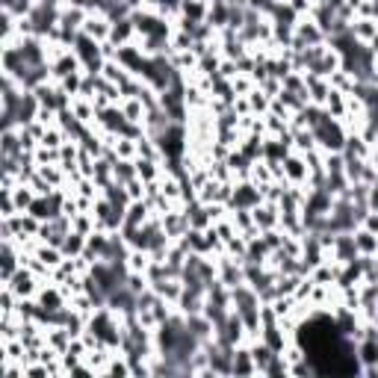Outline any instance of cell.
I'll use <instances>...</instances> for the list:
<instances>
[{"label": "cell", "instance_id": "cell-1", "mask_svg": "<svg viewBox=\"0 0 378 378\" xmlns=\"http://www.w3.org/2000/svg\"><path fill=\"white\" fill-rule=\"evenodd\" d=\"M313 130V136H316V148H320L322 154H331V151H343V145H346V136H349V130L343 127V122L340 118H322L316 127H310Z\"/></svg>", "mask_w": 378, "mask_h": 378}, {"label": "cell", "instance_id": "cell-2", "mask_svg": "<svg viewBox=\"0 0 378 378\" xmlns=\"http://www.w3.org/2000/svg\"><path fill=\"white\" fill-rule=\"evenodd\" d=\"M313 45H325V33L320 30V24H316L310 15H302L298 24L293 27L290 51H305V48H313Z\"/></svg>", "mask_w": 378, "mask_h": 378}, {"label": "cell", "instance_id": "cell-3", "mask_svg": "<svg viewBox=\"0 0 378 378\" xmlns=\"http://www.w3.org/2000/svg\"><path fill=\"white\" fill-rule=\"evenodd\" d=\"M257 204H263V189L257 187L251 177L246 181H233V195H231V210H254Z\"/></svg>", "mask_w": 378, "mask_h": 378}, {"label": "cell", "instance_id": "cell-4", "mask_svg": "<svg viewBox=\"0 0 378 378\" xmlns=\"http://www.w3.org/2000/svg\"><path fill=\"white\" fill-rule=\"evenodd\" d=\"M0 287H9L18 298H36V293L42 290V278H38L33 269H27V266H21L15 275H12V281H6V284H0Z\"/></svg>", "mask_w": 378, "mask_h": 378}, {"label": "cell", "instance_id": "cell-5", "mask_svg": "<svg viewBox=\"0 0 378 378\" xmlns=\"http://www.w3.org/2000/svg\"><path fill=\"white\" fill-rule=\"evenodd\" d=\"M284 181L290 187H308V160H305V154L290 151L284 157Z\"/></svg>", "mask_w": 378, "mask_h": 378}, {"label": "cell", "instance_id": "cell-6", "mask_svg": "<svg viewBox=\"0 0 378 378\" xmlns=\"http://www.w3.org/2000/svg\"><path fill=\"white\" fill-rule=\"evenodd\" d=\"M361 257V251H357L355 246V231L352 233H334V246H331V254L328 261H337V263H352Z\"/></svg>", "mask_w": 378, "mask_h": 378}, {"label": "cell", "instance_id": "cell-7", "mask_svg": "<svg viewBox=\"0 0 378 378\" xmlns=\"http://www.w3.org/2000/svg\"><path fill=\"white\" fill-rule=\"evenodd\" d=\"M21 261H24V254L18 251L15 243H0V284L12 281V275L21 269Z\"/></svg>", "mask_w": 378, "mask_h": 378}, {"label": "cell", "instance_id": "cell-8", "mask_svg": "<svg viewBox=\"0 0 378 378\" xmlns=\"http://www.w3.org/2000/svg\"><path fill=\"white\" fill-rule=\"evenodd\" d=\"M95 125L101 127V130H107V133L122 136V133H125V127H127V115L122 112V107H118V104H110L107 110H101V112H98Z\"/></svg>", "mask_w": 378, "mask_h": 378}, {"label": "cell", "instance_id": "cell-9", "mask_svg": "<svg viewBox=\"0 0 378 378\" xmlns=\"http://www.w3.org/2000/svg\"><path fill=\"white\" fill-rule=\"evenodd\" d=\"M74 71H83V65H80V59H77V53L74 51H65V53H59L53 63H51V77H53V83H63L68 74H74Z\"/></svg>", "mask_w": 378, "mask_h": 378}, {"label": "cell", "instance_id": "cell-10", "mask_svg": "<svg viewBox=\"0 0 378 378\" xmlns=\"http://www.w3.org/2000/svg\"><path fill=\"white\" fill-rule=\"evenodd\" d=\"M80 33H86V36H92L95 42H107L110 38V33H112V21L107 15H101V12H89L86 15V21H83V30Z\"/></svg>", "mask_w": 378, "mask_h": 378}, {"label": "cell", "instance_id": "cell-11", "mask_svg": "<svg viewBox=\"0 0 378 378\" xmlns=\"http://www.w3.org/2000/svg\"><path fill=\"white\" fill-rule=\"evenodd\" d=\"M107 308L115 310L118 316H130V313H136V293H133L130 287H118L115 293H110Z\"/></svg>", "mask_w": 378, "mask_h": 378}, {"label": "cell", "instance_id": "cell-12", "mask_svg": "<svg viewBox=\"0 0 378 378\" xmlns=\"http://www.w3.org/2000/svg\"><path fill=\"white\" fill-rule=\"evenodd\" d=\"M251 216H254V225L261 228V231L281 228V210H278V204H272V201L257 204V207L251 210Z\"/></svg>", "mask_w": 378, "mask_h": 378}, {"label": "cell", "instance_id": "cell-13", "mask_svg": "<svg viewBox=\"0 0 378 378\" xmlns=\"http://www.w3.org/2000/svg\"><path fill=\"white\" fill-rule=\"evenodd\" d=\"M110 42H112V45H118V48L139 42V36H136V24H133V18H130V15H127V18H118V21H112Z\"/></svg>", "mask_w": 378, "mask_h": 378}, {"label": "cell", "instance_id": "cell-14", "mask_svg": "<svg viewBox=\"0 0 378 378\" xmlns=\"http://www.w3.org/2000/svg\"><path fill=\"white\" fill-rule=\"evenodd\" d=\"M187 331L195 337L198 343H210L213 337H216V325L207 320L204 313H192V316H187Z\"/></svg>", "mask_w": 378, "mask_h": 378}, {"label": "cell", "instance_id": "cell-15", "mask_svg": "<svg viewBox=\"0 0 378 378\" xmlns=\"http://www.w3.org/2000/svg\"><path fill=\"white\" fill-rule=\"evenodd\" d=\"M38 112H42V104H38V98L33 89H24L21 95V104H18V127H24L30 122H36Z\"/></svg>", "mask_w": 378, "mask_h": 378}, {"label": "cell", "instance_id": "cell-16", "mask_svg": "<svg viewBox=\"0 0 378 378\" xmlns=\"http://www.w3.org/2000/svg\"><path fill=\"white\" fill-rule=\"evenodd\" d=\"M233 375H257V364L251 357V346L248 343H240L233 349Z\"/></svg>", "mask_w": 378, "mask_h": 378}, {"label": "cell", "instance_id": "cell-17", "mask_svg": "<svg viewBox=\"0 0 378 378\" xmlns=\"http://www.w3.org/2000/svg\"><path fill=\"white\" fill-rule=\"evenodd\" d=\"M261 340H263L272 352H284L293 337L281 328V322H275V325H263V328H261Z\"/></svg>", "mask_w": 378, "mask_h": 378}, {"label": "cell", "instance_id": "cell-18", "mask_svg": "<svg viewBox=\"0 0 378 378\" xmlns=\"http://www.w3.org/2000/svg\"><path fill=\"white\" fill-rule=\"evenodd\" d=\"M207 24H210L213 30H225V27L231 24V4H228V0H210Z\"/></svg>", "mask_w": 378, "mask_h": 378}, {"label": "cell", "instance_id": "cell-19", "mask_svg": "<svg viewBox=\"0 0 378 378\" xmlns=\"http://www.w3.org/2000/svg\"><path fill=\"white\" fill-rule=\"evenodd\" d=\"M357 361L361 367H378V334H369V337H361L357 340Z\"/></svg>", "mask_w": 378, "mask_h": 378}, {"label": "cell", "instance_id": "cell-20", "mask_svg": "<svg viewBox=\"0 0 378 378\" xmlns=\"http://www.w3.org/2000/svg\"><path fill=\"white\" fill-rule=\"evenodd\" d=\"M305 77H308V98H310V104L325 107L328 95H331V83L325 80V77H313V74H305Z\"/></svg>", "mask_w": 378, "mask_h": 378}, {"label": "cell", "instance_id": "cell-21", "mask_svg": "<svg viewBox=\"0 0 378 378\" xmlns=\"http://www.w3.org/2000/svg\"><path fill=\"white\" fill-rule=\"evenodd\" d=\"M24 151L21 145V127H9L0 133V157H18Z\"/></svg>", "mask_w": 378, "mask_h": 378}, {"label": "cell", "instance_id": "cell-22", "mask_svg": "<svg viewBox=\"0 0 378 378\" xmlns=\"http://www.w3.org/2000/svg\"><path fill=\"white\" fill-rule=\"evenodd\" d=\"M101 195L107 198V201H110L112 207H118V210H127V207H130V195H127V187H125V184H118V181L107 184V187L101 189Z\"/></svg>", "mask_w": 378, "mask_h": 378}, {"label": "cell", "instance_id": "cell-23", "mask_svg": "<svg viewBox=\"0 0 378 378\" xmlns=\"http://www.w3.org/2000/svg\"><path fill=\"white\" fill-rule=\"evenodd\" d=\"M352 36L357 38V42H372V38L378 36V21H375V18H355V21H352Z\"/></svg>", "mask_w": 378, "mask_h": 378}, {"label": "cell", "instance_id": "cell-24", "mask_svg": "<svg viewBox=\"0 0 378 378\" xmlns=\"http://www.w3.org/2000/svg\"><path fill=\"white\" fill-rule=\"evenodd\" d=\"M101 77H104V80H110V83H115V86H122V83L130 80L133 74H130L122 63H118V59H107L104 68H101Z\"/></svg>", "mask_w": 378, "mask_h": 378}, {"label": "cell", "instance_id": "cell-25", "mask_svg": "<svg viewBox=\"0 0 378 378\" xmlns=\"http://www.w3.org/2000/svg\"><path fill=\"white\" fill-rule=\"evenodd\" d=\"M136 172H139V177H142L145 184L163 181V163H157V160H145V157H136Z\"/></svg>", "mask_w": 378, "mask_h": 378}, {"label": "cell", "instance_id": "cell-26", "mask_svg": "<svg viewBox=\"0 0 378 378\" xmlns=\"http://www.w3.org/2000/svg\"><path fill=\"white\" fill-rule=\"evenodd\" d=\"M207 9L210 4L207 0H181V15L189 18V21H207Z\"/></svg>", "mask_w": 378, "mask_h": 378}, {"label": "cell", "instance_id": "cell-27", "mask_svg": "<svg viewBox=\"0 0 378 378\" xmlns=\"http://www.w3.org/2000/svg\"><path fill=\"white\" fill-rule=\"evenodd\" d=\"M355 246L361 254H378V233L367 228H355Z\"/></svg>", "mask_w": 378, "mask_h": 378}, {"label": "cell", "instance_id": "cell-28", "mask_svg": "<svg viewBox=\"0 0 378 378\" xmlns=\"http://www.w3.org/2000/svg\"><path fill=\"white\" fill-rule=\"evenodd\" d=\"M251 346V357H254V364H257V375H263V369L269 367V361L278 355V352H272L263 340H254V343H248Z\"/></svg>", "mask_w": 378, "mask_h": 378}, {"label": "cell", "instance_id": "cell-29", "mask_svg": "<svg viewBox=\"0 0 378 378\" xmlns=\"http://www.w3.org/2000/svg\"><path fill=\"white\" fill-rule=\"evenodd\" d=\"M59 248H63L65 257H80V254L86 251V233L71 231V233L65 236V240H63V246H59Z\"/></svg>", "mask_w": 378, "mask_h": 378}, {"label": "cell", "instance_id": "cell-30", "mask_svg": "<svg viewBox=\"0 0 378 378\" xmlns=\"http://www.w3.org/2000/svg\"><path fill=\"white\" fill-rule=\"evenodd\" d=\"M36 257H38V261H42L45 266H51V269H56L59 263H63V261H65V254H63V248H59V246H48V243H42V246H38V248H36Z\"/></svg>", "mask_w": 378, "mask_h": 378}, {"label": "cell", "instance_id": "cell-31", "mask_svg": "<svg viewBox=\"0 0 378 378\" xmlns=\"http://www.w3.org/2000/svg\"><path fill=\"white\" fill-rule=\"evenodd\" d=\"M313 148H316V136H313L310 127H298V130H293V151L308 154V151H313Z\"/></svg>", "mask_w": 378, "mask_h": 378}, {"label": "cell", "instance_id": "cell-32", "mask_svg": "<svg viewBox=\"0 0 378 378\" xmlns=\"http://www.w3.org/2000/svg\"><path fill=\"white\" fill-rule=\"evenodd\" d=\"M118 107H122V112L127 115V122H136V125H142L145 122V104L142 101H139V98H125V101L122 104H118Z\"/></svg>", "mask_w": 378, "mask_h": 378}, {"label": "cell", "instance_id": "cell-33", "mask_svg": "<svg viewBox=\"0 0 378 378\" xmlns=\"http://www.w3.org/2000/svg\"><path fill=\"white\" fill-rule=\"evenodd\" d=\"M248 104H251V112H254V115H261V118H263V115L269 112L272 98H269V95H266L261 86H254V89L248 92Z\"/></svg>", "mask_w": 378, "mask_h": 378}, {"label": "cell", "instance_id": "cell-34", "mask_svg": "<svg viewBox=\"0 0 378 378\" xmlns=\"http://www.w3.org/2000/svg\"><path fill=\"white\" fill-rule=\"evenodd\" d=\"M12 201H15V207L18 210H30V204L36 201V192H33V187L30 184H18L15 189H12Z\"/></svg>", "mask_w": 378, "mask_h": 378}, {"label": "cell", "instance_id": "cell-35", "mask_svg": "<svg viewBox=\"0 0 378 378\" xmlns=\"http://www.w3.org/2000/svg\"><path fill=\"white\" fill-rule=\"evenodd\" d=\"M115 157L118 160H136L139 157V142L136 139H127V136H118V142H115Z\"/></svg>", "mask_w": 378, "mask_h": 378}, {"label": "cell", "instance_id": "cell-36", "mask_svg": "<svg viewBox=\"0 0 378 378\" xmlns=\"http://www.w3.org/2000/svg\"><path fill=\"white\" fill-rule=\"evenodd\" d=\"M71 340H74V337L65 328H48V346L56 349L59 355H65V349H68Z\"/></svg>", "mask_w": 378, "mask_h": 378}, {"label": "cell", "instance_id": "cell-37", "mask_svg": "<svg viewBox=\"0 0 378 378\" xmlns=\"http://www.w3.org/2000/svg\"><path fill=\"white\" fill-rule=\"evenodd\" d=\"M263 375H266V378H290V361H287L281 352H278L272 361H269V367L263 369Z\"/></svg>", "mask_w": 378, "mask_h": 378}, {"label": "cell", "instance_id": "cell-38", "mask_svg": "<svg viewBox=\"0 0 378 378\" xmlns=\"http://www.w3.org/2000/svg\"><path fill=\"white\" fill-rule=\"evenodd\" d=\"M148 266H151V254L142 251V248H130V254H127V269L130 272H148Z\"/></svg>", "mask_w": 378, "mask_h": 378}, {"label": "cell", "instance_id": "cell-39", "mask_svg": "<svg viewBox=\"0 0 378 378\" xmlns=\"http://www.w3.org/2000/svg\"><path fill=\"white\" fill-rule=\"evenodd\" d=\"M112 172H115V181H118V184H127V181H133V177H139L136 160H115Z\"/></svg>", "mask_w": 378, "mask_h": 378}, {"label": "cell", "instance_id": "cell-40", "mask_svg": "<svg viewBox=\"0 0 378 378\" xmlns=\"http://www.w3.org/2000/svg\"><path fill=\"white\" fill-rule=\"evenodd\" d=\"M325 110H328V115H331V118H343V115H346V95L331 89L328 101H325Z\"/></svg>", "mask_w": 378, "mask_h": 378}, {"label": "cell", "instance_id": "cell-41", "mask_svg": "<svg viewBox=\"0 0 378 378\" xmlns=\"http://www.w3.org/2000/svg\"><path fill=\"white\" fill-rule=\"evenodd\" d=\"M59 86H63V92H65V95L77 98V95H80V89H83V71H74V74H68V77H65V80L59 83Z\"/></svg>", "mask_w": 378, "mask_h": 378}, {"label": "cell", "instance_id": "cell-42", "mask_svg": "<svg viewBox=\"0 0 378 378\" xmlns=\"http://www.w3.org/2000/svg\"><path fill=\"white\" fill-rule=\"evenodd\" d=\"M71 222H74V231H80V233H92V231H98V225H95V216L92 213H77L74 219H71Z\"/></svg>", "mask_w": 378, "mask_h": 378}, {"label": "cell", "instance_id": "cell-43", "mask_svg": "<svg viewBox=\"0 0 378 378\" xmlns=\"http://www.w3.org/2000/svg\"><path fill=\"white\" fill-rule=\"evenodd\" d=\"M231 83H233V92H236V98H243V95H248V92H251V89L257 86V83L251 80V74H236V77H233V80H231Z\"/></svg>", "mask_w": 378, "mask_h": 378}, {"label": "cell", "instance_id": "cell-44", "mask_svg": "<svg viewBox=\"0 0 378 378\" xmlns=\"http://www.w3.org/2000/svg\"><path fill=\"white\" fill-rule=\"evenodd\" d=\"M15 213H21L12 201V192H0V219H12Z\"/></svg>", "mask_w": 378, "mask_h": 378}, {"label": "cell", "instance_id": "cell-45", "mask_svg": "<svg viewBox=\"0 0 378 378\" xmlns=\"http://www.w3.org/2000/svg\"><path fill=\"white\" fill-rule=\"evenodd\" d=\"M261 89H263L269 98H278V95H281V80H278V77H266V80L261 83Z\"/></svg>", "mask_w": 378, "mask_h": 378}, {"label": "cell", "instance_id": "cell-46", "mask_svg": "<svg viewBox=\"0 0 378 378\" xmlns=\"http://www.w3.org/2000/svg\"><path fill=\"white\" fill-rule=\"evenodd\" d=\"M287 4H290L298 15H310V12H313V6H316V0H287Z\"/></svg>", "mask_w": 378, "mask_h": 378}, {"label": "cell", "instance_id": "cell-47", "mask_svg": "<svg viewBox=\"0 0 378 378\" xmlns=\"http://www.w3.org/2000/svg\"><path fill=\"white\" fill-rule=\"evenodd\" d=\"M361 228H367V231L378 233V210H367V216H364V222H361Z\"/></svg>", "mask_w": 378, "mask_h": 378}, {"label": "cell", "instance_id": "cell-48", "mask_svg": "<svg viewBox=\"0 0 378 378\" xmlns=\"http://www.w3.org/2000/svg\"><path fill=\"white\" fill-rule=\"evenodd\" d=\"M369 210H378V177H375L372 187H369Z\"/></svg>", "mask_w": 378, "mask_h": 378}, {"label": "cell", "instance_id": "cell-49", "mask_svg": "<svg viewBox=\"0 0 378 378\" xmlns=\"http://www.w3.org/2000/svg\"><path fill=\"white\" fill-rule=\"evenodd\" d=\"M367 45H369V51H372V53H375V56H378V36H375V38H372V42H367Z\"/></svg>", "mask_w": 378, "mask_h": 378}, {"label": "cell", "instance_id": "cell-50", "mask_svg": "<svg viewBox=\"0 0 378 378\" xmlns=\"http://www.w3.org/2000/svg\"><path fill=\"white\" fill-rule=\"evenodd\" d=\"M372 4H378V0H372Z\"/></svg>", "mask_w": 378, "mask_h": 378}]
</instances>
